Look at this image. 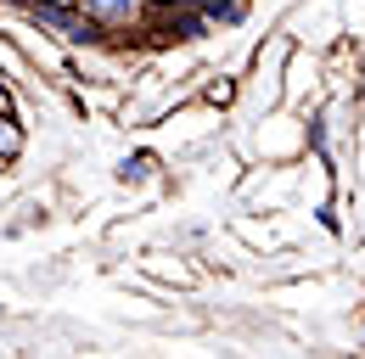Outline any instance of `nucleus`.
Instances as JSON below:
<instances>
[{
	"mask_svg": "<svg viewBox=\"0 0 365 359\" xmlns=\"http://www.w3.org/2000/svg\"><path fill=\"white\" fill-rule=\"evenodd\" d=\"M17 6H23V0H17Z\"/></svg>",
	"mask_w": 365,
	"mask_h": 359,
	"instance_id": "obj_8",
	"label": "nucleus"
},
{
	"mask_svg": "<svg viewBox=\"0 0 365 359\" xmlns=\"http://www.w3.org/2000/svg\"><path fill=\"white\" fill-rule=\"evenodd\" d=\"M79 11L91 17L107 40H118V34H146V23H152V0H79Z\"/></svg>",
	"mask_w": 365,
	"mask_h": 359,
	"instance_id": "obj_1",
	"label": "nucleus"
},
{
	"mask_svg": "<svg viewBox=\"0 0 365 359\" xmlns=\"http://www.w3.org/2000/svg\"><path fill=\"white\" fill-rule=\"evenodd\" d=\"M34 6H79V0H34Z\"/></svg>",
	"mask_w": 365,
	"mask_h": 359,
	"instance_id": "obj_6",
	"label": "nucleus"
},
{
	"mask_svg": "<svg viewBox=\"0 0 365 359\" xmlns=\"http://www.w3.org/2000/svg\"><path fill=\"white\" fill-rule=\"evenodd\" d=\"M287 56H292V45H287V40H275L270 56H259V101H264V107L281 101V62H287Z\"/></svg>",
	"mask_w": 365,
	"mask_h": 359,
	"instance_id": "obj_2",
	"label": "nucleus"
},
{
	"mask_svg": "<svg viewBox=\"0 0 365 359\" xmlns=\"http://www.w3.org/2000/svg\"><path fill=\"white\" fill-rule=\"evenodd\" d=\"M0 169H6V163H0Z\"/></svg>",
	"mask_w": 365,
	"mask_h": 359,
	"instance_id": "obj_7",
	"label": "nucleus"
},
{
	"mask_svg": "<svg viewBox=\"0 0 365 359\" xmlns=\"http://www.w3.org/2000/svg\"><path fill=\"white\" fill-rule=\"evenodd\" d=\"M208 79H214V73H208ZM202 95H208V107H230L236 90H230V79H214V85H202Z\"/></svg>",
	"mask_w": 365,
	"mask_h": 359,
	"instance_id": "obj_4",
	"label": "nucleus"
},
{
	"mask_svg": "<svg viewBox=\"0 0 365 359\" xmlns=\"http://www.w3.org/2000/svg\"><path fill=\"white\" fill-rule=\"evenodd\" d=\"M0 113H11V85L0 79Z\"/></svg>",
	"mask_w": 365,
	"mask_h": 359,
	"instance_id": "obj_5",
	"label": "nucleus"
},
{
	"mask_svg": "<svg viewBox=\"0 0 365 359\" xmlns=\"http://www.w3.org/2000/svg\"><path fill=\"white\" fill-rule=\"evenodd\" d=\"M23 146H29V140H23V124H17L11 113H0V163H17Z\"/></svg>",
	"mask_w": 365,
	"mask_h": 359,
	"instance_id": "obj_3",
	"label": "nucleus"
}]
</instances>
